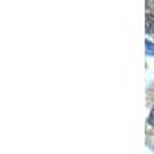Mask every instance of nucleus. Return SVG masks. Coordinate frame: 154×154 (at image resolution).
Returning <instances> with one entry per match:
<instances>
[{"mask_svg": "<svg viewBox=\"0 0 154 154\" xmlns=\"http://www.w3.org/2000/svg\"><path fill=\"white\" fill-rule=\"evenodd\" d=\"M145 46H146V54H148V56H154V43L146 40Z\"/></svg>", "mask_w": 154, "mask_h": 154, "instance_id": "nucleus-2", "label": "nucleus"}, {"mask_svg": "<svg viewBox=\"0 0 154 154\" xmlns=\"http://www.w3.org/2000/svg\"><path fill=\"white\" fill-rule=\"evenodd\" d=\"M148 123L151 125V126H154V108L151 109V112H149V117H148Z\"/></svg>", "mask_w": 154, "mask_h": 154, "instance_id": "nucleus-3", "label": "nucleus"}, {"mask_svg": "<svg viewBox=\"0 0 154 154\" xmlns=\"http://www.w3.org/2000/svg\"><path fill=\"white\" fill-rule=\"evenodd\" d=\"M146 32L152 34L154 32V16H146Z\"/></svg>", "mask_w": 154, "mask_h": 154, "instance_id": "nucleus-1", "label": "nucleus"}]
</instances>
